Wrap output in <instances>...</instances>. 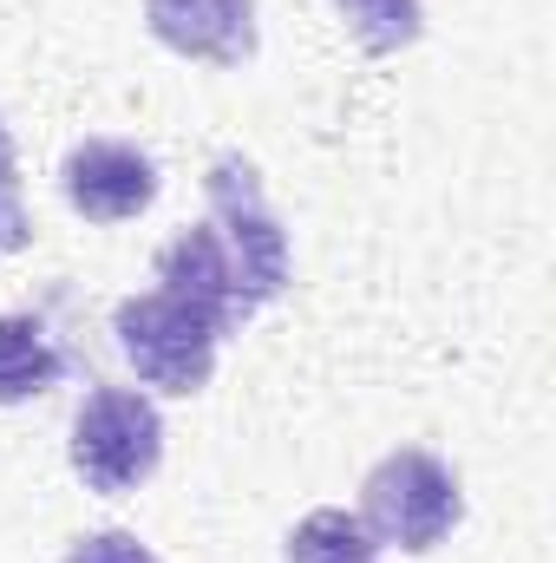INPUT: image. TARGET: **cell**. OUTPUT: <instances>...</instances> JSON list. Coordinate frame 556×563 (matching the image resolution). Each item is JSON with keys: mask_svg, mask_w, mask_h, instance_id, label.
<instances>
[{"mask_svg": "<svg viewBox=\"0 0 556 563\" xmlns=\"http://www.w3.org/2000/svg\"><path fill=\"white\" fill-rule=\"evenodd\" d=\"M59 190L86 223H132L157 203V157L132 139H79L59 164Z\"/></svg>", "mask_w": 556, "mask_h": 563, "instance_id": "5", "label": "cell"}, {"mask_svg": "<svg viewBox=\"0 0 556 563\" xmlns=\"http://www.w3.org/2000/svg\"><path fill=\"white\" fill-rule=\"evenodd\" d=\"M380 538L360 525V511H341V505H321L308 511L288 544H281V563H380Z\"/></svg>", "mask_w": 556, "mask_h": 563, "instance_id": "9", "label": "cell"}, {"mask_svg": "<svg viewBox=\"0 0 556 563\" xmlns=\"http://www.w3.org/2000/svg\"><path fill=\"white\" fill-rule=\"evenodd\" d=\"M33 243V217H26V190H20V157H13V132L0 119V250H26Z\"/></svg>", "mask_w": 556, "mask_h": 563, "instance_id": "11", "label": "cell"}, {"mask_svg": "<svg viewBox=\"0 0 556 563\" xmlns=\"http://www.w3.org/2000/svg\"><path fill=\"white\" fill-rule=\"evenodd\" d=\"M334 13L347 20V33L367 53H407L425 33V7L419 0H334Z\"/></svg>", "mask_w": 556, "mask_h": 563, "instance_id": "10", "label": "cell"}, {"mask_svg": "<svg viewBox=\"0 0 556 563\" xmlns=\"http://www.w3.org/2000/svg\"><path fill=\"white\" fill-rule=\"evenodd\" d=\"M144 26L157 33V46L197 66L256 59V0H144Z\"/></svg>", "mask_w": 556, "mask_h": 563, "instance_id": "6", "label": "cell"}, {"mask_svg": "<svg viewBox=\"0 0 556 563\" xmlns=\"http://www.w3.org/2000/svg\"><path fill=\"white\" fill-rule=\"evenodd\" d=\"M112 334H119V354L132 361V374L157 394H203L216 374V347H223V328L170 288L125 295L112 308Z\"/></svg>", "mask_w": 556, "mask_h": 563, "instance_id": "1", "label": "cell"}, {"mask_svg": "<svg viewBox=\"0 0 556 563\" xmlns=\"http://www.w3.org/2000/svg\"><path fill=\"white\" fill-rule=\"evenodd\" d=\"M203 197H210V230H216L230 269L243 282L249 308H269L288 288L294 263H288V230H281L276 203L263 190V170L243 151H216L203 170Z\"/></svg>", "mask_w": 556, "mask_h": 563, "instance_id": "2", "label": "cell"}, {"mask_svg": "<svg viewBox=\"0 0 556 563\" xmlns=\"http://www.w3.org/2000/svg\"><path fill=\"white\" fill-rule=\"evenodd\" d=\"M465 518V492H458V472L425 452V445H400L387 452L367 478H360V525L380 538V544H400V551H438Z\"/></svg>", "mask_w": 556, "mask_h": 563, "instance_id": "3", "label": "cell"}, {"mask_svg": "<svg viewBox=\"0 0 556 563\" xmlns=\"http://www.w3.org/2000/svg\"><path fill=\"white\" fill-rule=\"evenodd\" d=\"M66 563H157V558L144 551L132 531H86V538H73Z\"/></svg>", "mask_w": 556, "mask_h": 563, "instance_id": "12", "label": "cell"}, {"mask_svg": "<svg viewBox=\"0 0 556 563\" xmlns=\"http://www.w3.org/2000/svg\"><path fill=\"white\" fill-rule=\"evenodd\" d=\"M73 472L99 498H125L164 465V413L138 387H92L73 413Z\"/></svg>", "mask_w": 556, "mask_h": 563, "instance_id": "4", "label": "cell"}, {"mask_svg": "<svg viewBox=\"0 0 556 563\" xmlns=\"http://www.w3.org/2000/svg\"><path fill=\"white\" fill-rule=\"evenodd\" d=\"M157 288H170V295L197 301V308H203L223 334H236V328L256 314L210 223H197V230H184V236H170V243L157 250Z\"/></svg>", "mask_w": 556, "mask_h": 563, "instance_id": "7", "label": "cell"}, {"mask_svg": "<svg viewBox=\"0 0 556 563\" xmlns=\"http://www.w3.org/2000/svg\"><path fill=\"white\" fill-rule=\"evenodd\" d=\"M66 380V347L40 314H0V407L40 400Z\"/></svg>", "mask_w": 556, "mask_h": 563, "instance_id": "8", "label": "cell"}]
</instances>
